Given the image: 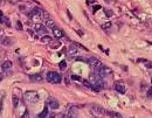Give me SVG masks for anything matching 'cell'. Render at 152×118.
<instances>
[{
  "label": "cell",
  "instance_id": "obj_2",
  "mask_svg": "<svg viewBox=\"0 0 152 118\" xmlns=\"http://www.w3.org/2000/svg\"><path fill=\"white\" fill-rule=\"evenodd\" d=\"M25 98L29 103H36L39 101V95L36 91H26L25 92Z\"/></svg>",
  "mask_w": 152,
  "mask_h": 118
},
{
  "label": "cell",
  "instance_id": "obj_1",
  "mask_svg": "<svg viewBox=\"0 0 152 118\" xmlns=\"http://www.w3.org/2000/svg\"><path fill=\"white\" fill-rule=\"evenodd\" d=\"M46 80L48 81L49 83L57 84V83H61V81H62V76H61L59 72L48 71L47 72V75H46Z\"/></svg>",
  "mask_w": 152,
  "mask_h": 118
},
{
  "label": "cell",
  "instance_id": "obj_16",
  "mask_svg": "<svg viewBox=\"0 0 152 118\" xmlns=\"http://www.w3.org/2000/svg\"><path fill=\"white\" fill-rule=\"evenodd\" d=\"M41 42L42 43H49V42H52V38L48 36V35H45V36L41 38Z\"/></svg>",
  "mask_w": 152,
  "mask_h": 118
},
{
  "label": "cell",
  "instance_id": "obj_23",
  "mask_svg": "<svg viewBox=\"0 0 152 118\" xmlns=\"http://www.w3.org/2000/svg\"><path fill=\"white\" fill-rule=\"evenodd\" d=\"M110 27H111V22H109V21L102 25V28H103V29H108V28H110Z\"/></svg>",
  "mask_w": 152,
  "mask_h": 118
},
{
  "label": "cell",
  "instance_id": "obj_20",
  "mask_svg": "<svg viewBox=\"0 0 152 118\" xmlns=\"http://www.w3.org/2000/svg\"><path fill=\"white\" fill-rule=\"evenodd\" d=\"M60 46H61V42L59 41H54V43L50 42V48H59Z\"/></svg>",
  "mask_w": 152,
  "mask_h": 118
},
{
  "label": "cell",
  "instance_id": "obj_26",
  "mask_svg": "<svg viewBox=\"0 0 152 118\" xmlns=\"http://www.w3.org/2000/svg\"><path fill=\"white\" fill-rule=\"evenodd\" d=\"M72 80H74V81H81L82 78H81V76H76V75H73V76H72Z\"/></svg>",
  "mask_w": 152,
  "mask_h": 118
},
{
  "label": "cell",
  "instance_id": "obj_9",
  "mask_svg": "<svg viewBox=\"0 0 152 118\" xmlns=\"http://www.w3.org/2000/svg\"><path fill=\"white\" fill-rule=\"evenodd\" d=\"M115 90H116V91H118L119 94H125V92H126L125 87H124V85H122V84H119V83L115 84Z\"/></svg>",
  "mask_w": 152,
  "mask_h": 118
},
{
  "label": "cell",
  "instance_id": "obj_12",
  "mask_svg": "<svg viewBox=\"0 0 152 118\" xmlns=\"http://www.w3.org/2000/svg\"><path fill=\"white\" fill-rule=\"evenodd\" d=\"M29 78H30V81H33V82H41L42 81V76L41 75H39V74L29 75Z\"/></svg>",
  "mask_w": 152,
  "mask_h": 118
},
{
  "label": "cell",
  "instance_id": "obj_22",
  "mask_svg": "<svg viewBox=\"0 0 152 118\" xmlns=\"http://www.w3.org/2000/svg\"><path fill=\"white\" fill-rule=\"evenodd\" d=\"M2 22H5V25L7 27H11V22H9L8 18H6V16H2Z\"/></svg>",
  "mask_w": 152,
  "mask_h": 118
},
{
  "label": "cell",
  "instance_id": "obj_3",
  "mask_svg": "<svg viewBox=\"0 0 152 118\" xmlns=\"http://www.w3.org/2000/svg\"><path fill=\"white\" fill-rule=\"evenodd\" d=\"M105 111L106 110H104V108H102L101 105H97V104L91 105V112L95 116H103V115H105Z\"/></svg>",
  "mask_w": 152,
  "mask_h": 118
},
{
  "label": "cell",
  "instance_id": "obj_14",
  "mask_svg": "<svg viewBox=\"0 0 152 118\" xmlns=\"http://www.w3.org/2000/svg\"><path fill=\"white\" fill-rule=\"evenodd\" d=\"M46 26L48 27V28H50V29H53L54 27H56V25H55V22H54L53 20L48 19V20H46Z\"/></svg>",
  "mask_w": 152,
  "mask_h": 118
},
{
  "label": "cell",
  "instance_id": "obj_18",
  "mask_svg": "<svg viewBox=\"0 0 152 118\" xmlns=\"http://www.w3.org/2000/svg\"><path fill=\"white\" fill-rule=\"evenodd\" d=\"M12 102H13L14 108H16V107H18V104H19V98H18L16 96H13V97H12Z\"/></svg>",
  "mask_w": 152,
  "mask_h": 118
},
{
  "label": "cell",
  "instance_id": "obj_13",
  "mask_svg": "<svg viewBox=\"0 0 152 118\" xmlns=\"http://www.w3.org/2000/svg\"><path fill=\"white\" fill-rule=\"evenodd\" d=\"M11 67H12V62L11 61H5L2 64H1V69L2 70H8V69H11Z\"/></svg>",
  "mask_w": 152,
  "mask_h": 118
},
{
  "label": "cell",
  "instance_id": "obj_15",
  "mask_svg": "<svg viewBox=\"0 0 152 118\" xmlns=\"http://www.w3.org/2000/svg\"><path fill=\"white\" fill-rule=\"evenodd\" d=\"M105 115L108 116H110V117H122L121 114H118V112H115V111H105Z\"/></svg>",
  "mask_w": 152,
  "mask_h": 118
},
{
  "label": "cell",
  "instance_id": "obj_17",
  "mask_svg": "<svg viewBox=\"0 0 152 118\" xmlns=\"http://www.w3.org/2000/svg\"><path fill=\"white\" fill-rule=\"evenodd\" d=\"M76 116V108L72 107L69 108V117H75Z\"/></svg>",
  "mask_w": 152,
  "mask_h": 118
},
{
  "label": "cell",
  "instance_id": "obj_10",
  "mask_svg": "<svg viewBox=\"0 0 152 118\" xmlns=\"http://www.w3.org/2000/svg\"><path fill=\"white\" fill-rule=\"evenodd\" d=\"M69 55H76V54L78 53V48H77V45H73V46L69 47Z\"/></svg>",
  "mask_w": 152,
  "mask_h": 118
},
{
  "label": "cell",
  "instance_id": "obj_31",
  "mask_svg": "<svg viewBox=\"0 0 152 118\" xmlns=\"http://www.w3.org/2000/svg\"><path fill=\"white\" fill-rule=\"evenodd\" d=\"M87 4L90 5V4H95V0H87Z\"/></svg>",
  "mask_w": 152,
  "mask_h": 118
},
{
  "label": "cell",
  "instance_id": "obj_27",
  "mask_svg": "<svg viewBox=\"0 0 152 118\" xmlns=\"http://www.w3.org/2000/svg\"><path fill=\"white\" fill-rule=\"evenodd\" d=\"M144 63H145V65H146L148 68H152V62H149L148 60H146V61H145Z\"/></svg>",
  "mask_w": 152,
  "mask_h": 118
},
{
  "label": "cell",
  "instance_id": "obj_28",
  "mask_svg": "<svg viewBox=\"0 0 152 118\" xmlns=\"http://www.w3.org/2000/svg\"><path fill=\"white\" fill-rule=\"evenodd\" d=\"M16 28H18V29H22V25H21V22H20V21H18V22H16Z\"/></svg>",
  "mask_w": 152,
  "mask_h": 118
},
{
  "label": "cell",
  "instance_id": "obj_11",
  "mask_svg": "<svg viewBox=\"0 0 152 118\" xmlns=\"http://www.w3.org/2000/svg\"><path fill=\"white\" fill-rule=\"evenodd\" d=\"M0 43H1L2 46H11V45H12V40L9 38L4 36V38H1V40H0Z\"/></svg>",
  "mask_w": 152,
  "mask_h": 118
},
{
  "label": "cell",
  "instance_id": "obj_6",
  "mask_svg": "<svg viewBox=\"0 0 152 118\" xmlns=\"http://www.w3.org/2000/svg\"><path fill=\"white\" fill-rule=\"evenodd\" d=\"M47 104H48V107H49L50 109H54V110L59 109V107H60L59 101H57L56 98H54V97H49V98L47 99Z\"/></svg>",
  "mask_w": 152,
  "mask_h": 118
},
{
  "label": "cell",
  "instance_id": "obj_19",
  "mask_svg": "<svg viewBox=\"0 0 152 118\" xmlns=\"http://www.w3.org/2000/svg\"><path fill=\"white\" fill-rule=\"evenodd\" d=\"M48 116V108H45L41 114H39V117H47Z\"/></svg>",
  "mask_w": 152,
  "mask_h": 118
},
{
  "label": "cell",
  "instance_id": "obj_24",
  "mask_svg": "<svg viewBox=\"0 0 152 118\" xmlns=\"http://www.w3.org/2000/svg\"><path fill=\"white\" fill-rule=\"evenodd\" d=\"M146 96H148L149 98H152V87L148 90V92H146Z\"/></svg>",
  "mask_w": 152,
  "mask_h": 118
},
{
  "label": "cell",
  "instance_id": "obj_4",
  "mask_svg": "<svg viewBox=\"0 0 152 118\" xmlns=\"http://www.w3.org/2000/svg\"><path fill=\"white\" fill-rule=\"evenodd\" d=\"M88 64H90L91 68L96 71V70H97V69L102 65V63H101V61H99L97 57H90V59L88 60Z\"/></svg>",
  "mask_w": 152,
  "mask_h": 118
},
{
  "label": "cell",
  "instance_id": "obj_32",
  "mask_svg": "<svg viewBox=\"0 0 152 118\" xmlns=\"http://www.w3.org/2000/svg\"><path fill=\"white\" fill-rule=\"evenodd\" d=\"M0 22H2V12L0 11Z\"/></svg>",
  "mask_w": 152,
  "mask_h": 118
},
{
  "label": "cell",
  "instance_id": "obj_30",
  "mask_svg": "<svg viewBox=\"0 0 152 118\" xmlns=\"http://www.w3.org/2000/svg\"><path fill=\"white\" fill-rule=\"evenodd\" d=\"M1 110H2V98L0 97V115H1Z\"/></svg>",
  "mask_w": 152,
  "mask_h": 118
},
{
  "label": "cell",
  "instance_id": "obj_25",
  "mask_svg": "<svg viewBox=\"0 0 152 118\" xmlns=\"http://www.w3.org/2000/svg\"><path fill=\"white\" fill-rule=\"evenodd\" d=\"M105 14L108 16H112V14H114V12L111 11V9H105Z\"/></svg>",
  "mask_w": 152,
  "mask_h": 118
},
{
  "label": "cell",
  "instance_id": "obj_5",
  "mask_svg": "<svg viewBox=\"0 0 152 118\" xmlns=\"http://www.w3.org/2000/svg\"><path fill=\"white\" fill-rule=\"evenodd\" d=\"M96 74L98 75V76H101L103 78V77H105L106 75H109L111 72V70H110V68H108V67H104V65H101L97 70H96Z\"/></svg>",
  "mask_w": 152,
  "mask_h": 118
},
{
  "label": "cell",
  "instance_id": "obj_29",
  "mask_svg": "<svg viewBox=\"0 0 152 118\" xmlns=\"http://www.w3.org/2000/svg\"><path fill=\"white\" fill-rule=\"evenodd\" d=\"M97 9H101V5H96L95 7H94V13H95Z\"/></svg>",
  "mask_w": 152,
  "mask_h": 118
},
{
  "label": "cell",
  "instance_id": "obj_7",
  "mask_svg": "<svg viewBox=\"0 0 152 118\" xmlns=\"http://www.w3.org/2000/svg\"><path fill=\"white\" fill-rule=\"evenodd\" d=\"M35 31L39 34H45V33H47V28L42 23H35Z\"/></svg>",
  "mask_w": 152,
  "mask_h": 118
},
{
  "label": "cell",
  "instance_id": "obj_21",
  "mask_svg": "<svg viewBox=\"0 0 152 118\" xmlns=\"http://www.w3.org/2000/svg\"><path fill=\"white\" fill-rule=\"evenodd\" d=\"M59 67H60L61 70H65L66 67H67V62H66V61H61L60 64H59Z\"/></svg>",
  "mask_w": 152,
  "mask_h": 118
},
{
  "label": "cell",
  "instance_id": "obj_8",
  "mask_svg": "<svg viewBox=\"0 0 152 118\" xmlns=\"http://www.w3.org/2000/svg\"><path fill=\"white\" fill-rule=\"evenodd\" d=\"M52 32H53V35L55 36V38H62L63 35H65V33H63V31L62 29H60L59 27H54L53 29H52Z\"/></svg>",
  "mask_w": 152,
  "mask_h": 118
}]
</instances>
